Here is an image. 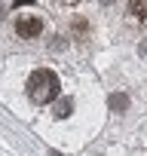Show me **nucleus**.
<instances>
[{
    "instance_id": "obj_5",
    "label": "nucleus",
    "mask_w": 147,
    "mask_h": 156,
    "mask_svg": "<svg viewBox=\"0 0 147 156\" xmlns=\"http://www.w3.org/2000/svg\"><path fill=\"white\" fill-rule=\"evenodd\" d=\"M132 16L147 22V0H132Z\"/></svg>"
},
{
    "instance_id": "obj_1",
    "label": "nucleus",
    "mask_w": 147,
    "mask_h": 156,
    "mask_svg": "<svg viewBox=\"0 0 147 156\" xmlns=\"http://www.w3.org/2000/svg\"><path fill=\"white\" fill-rule=\"evenodd\" d=\"M58 89H61V83H58L55 70H49V67L34 70L31 80H28V95H31L34 104H49V101H55V98H58Z\"/></svg>"
},
{
    "instance_id": "obj_7",
    "label": "nucleus",
    "mask_w": 147,
    "mask_h": 156,
    "mask_svg": "<svg viewBox=\"0 0 147 156\" xmlns=\"http://www.w3.org/2000/svg\"><path fill=\"white\" fill-rule=\"evenodd\" d=\"M52 156H58V153H52Z\"/></svg>"
},
{
    "instance_id": "obj_2",
    "label": "nucleus",
    "mask_w": 147,
    "mask_h": 156,
    "mask_svg": "<svg viewBox=\"0 0 147 156\" xmlns=\"http://www.w3.org/2000/svg\"><path fill=\"white\" fill-rule=\"evenodd\" d=\"M16 34L22 40H31V37H40L43 34V22L37 16H19L16 19Z\"/></svg>"
},
{
    "instance_id": "obj_3",
    "label": "nucleus",
    "mask_w": 147,
    "mask_h": 156,
    "mask_svg": "<svg viewBox=\"0 0 147 156\" xmlns=\"http://www.w3.org/2000/svg\"><path fill=\"white\" fill-rule=\"evenodd\" d=\"M107 104H110V110H126V107H129V95H123V92H113V95L107 98Z\"/></svg>"
},
{
    "instance_id": "obj_4",
    "label": "nucleus",
    "mask_w": 147,
    "mask_h": 156,
    "mask_svg": "<svg viewBox=\"0 0 147 156\" xmlns=\"http://www.w3.org/2000/svg\"><path fill=\"white\" fill-rule=\"evenodd\" d=\"M70 110H74V101H70V98H58V104H55V116L64 119V116H70Z\"/></svg>"
},
{
    "instance_id": "obj_6",
    "label": "nucleus",
    "mask_w": 147,
    "mask_h": 156,
    "mask_svg": "<svg viewBox=\"0 0 147 156\" xmlns=\"http://www.w3.org/2000/svg\"><path fill=\"white\" fill-rule=\"evenodd\" d=\"M13 3H16V6H28V3H31V0H13Z\"/></svg>"
}]
</instances>
